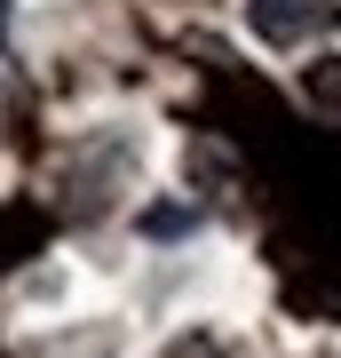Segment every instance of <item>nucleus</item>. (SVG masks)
Returning <instances> with one entry per match:
<instances>
[{
	"instance_id": "7ed1b4c3",
	"label": "nucleus",
	"mask_w": 341,
	"mask_h": 358,
	"mask_svg": "<svg viewBox=\"0 0 341 358\" xmlns=\"http://www.w3.org/2000/svg\"><path fill=\"white\" fill-rule=\"evenodd\" d=\"M302 88H310V96H326V103H341V56H326V72L310 64V80H302Z\"/></svg>"
},
{
	"instance_id": "f257e3e1",
	"label": "nucleus",
	"mask_w": 341,
	"mask_h": 358,
	"mask_svg": "<svg viewBox=\"0 0 341 358\" xmlns=\"http://www.w3.org/2000/svg\"><path fill=\"white\" fill-rule=\"evenodd\" d=\"M246 24H254V40H270V48H302L310 0H246Z\"/></svg>"
},
{
	"instance_id": "f03ea898",
	"label": "nucleus",
	"mask_w": 341,
	"mask_h": 358,
	"mask_svg": "<svg viewBox=\"0 0 341 358\" xmlns=\"http://www.w3.org/2000/svg\"><path fill=\"white\" fill-rule=\"evenodd\" d=\"M159 358H222V343H215V334H175Z\"/></svg>"
},
{
	"instance_id": "39448f33",
	"label": "nucleus",
	"mask_w": 341,
	"mask_h": 358,
	"mask_svg": "<svg viewBox=\"0 0 341 358\" xmlns=\"http://www.w3.org/2000/svg\"><path fill=\"white\" fill-rule=\"evenodd\" d=\"M0 40H8V0H0Z\"/></svg>"
},
{
	"instance_id": "20e7f679",
	"label": "nucleus",
	"mask_w": 341,
	"mask_h": 358,
	"mask_svg": "<svg viewBox=\"0 0 341 358\" xmlns=\"http://www.w3.org/2000/svg\"><path fill=\"white\" fill-rule=\"evenodd\" d=\"M143 231H151V239H167V231H190V215H183V207H151V215H143Z\"/></svg>"
}]
</instances>
